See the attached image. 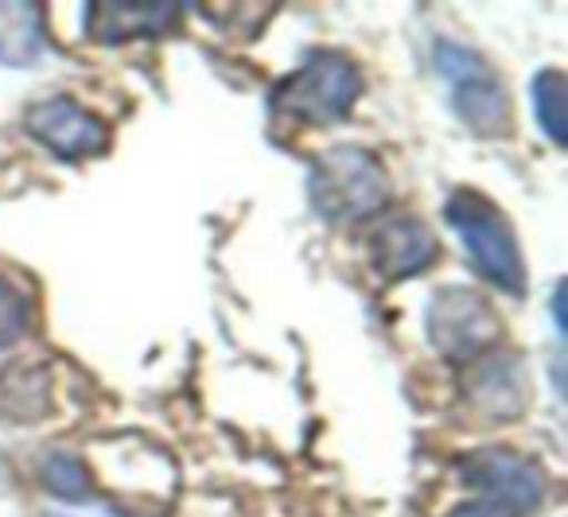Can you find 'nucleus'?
<instances>
[{
    "label": "nucleus",
    "instance_id": "f257e3e1",
    "mask_svg": "<svg viewBox=\"0 0 568 517\" xmlns=\"http://www.w3.org/2000/svg\"><path fill=\"white\" fill-rule=\"evenodd\" d=\"M308 191L316 211L339 226H358L389 203V180L382 160L355 144L327 149L312 168Z\"/></svg>",
    "mask_w": 568,
    "mask_h": 517
},
{
    "label": "nucleus",
    "instance_id": "f03ea898",
    "mask_svg": "<svg viewBox=\"0 0 568 517\" xmlns=\"http://www.w3.org/2000/svg\"><path fill=\"white\" fill-rule=\"evenodd\" d=\"M448 222L464 237L467 257L495 288L510 292V296H526V265H521L514 230L487 199L475 191H456L448 199Z\"/></svg>",
    "mask_w": 568,
    "mask_h": 517
},
{
    "label": "nucleus",
    "instance_id": "7ed1b4c3",
    "mask_svg": "<svg viewBox=\"0 0 568 517\" xmlns=\"http://www.w3.org/2000/svg\"><path fill=\"white\" fill-rule=\"evenodd\" d=\"M363 94V74L351 59L335 51H316L293 79H284L273 94V113L308 121V125H332L351 113Z\"/></svg>",
    "mask_w": 568,
    "mask_h": 517
},
{
    "label": "nucleus",
    "instance_id": "20e7f679",
    "mask_svg": "<svg viewBox=\"0 0 568 517\" xmlns=\"http://www.w3.org/2000/svg\"><path fill=\"white\" fill-rule=\"evenodd\" d=\"M428 343L452 362H475L503 335L495 307L471 288H440L425 315Z\"/></svg>",
    "mask_w": 568,
    "mask_h": 517
},
{
    "label": "nucleus",
    "instance_id": "39448f33",
    "mask_svg": "<svg viewBox=\"0 0 568 517\" xmlns=\"http://www.w3.org/2000/svg\"><path fill=\"white\" fill-rule=\"evenodd\" d=\"M436 63L452 79V105L456 113L483 136H498L510 129V98L495 82V74L483 67L475 51H464L456 43L436 48Z\"/></svg>",
    "mask_w": 568,
    "mask_h": 517
},
{
    "label": "nucleus",
    "instance_id": "423d86ee",
    "mask_svg": "<svg viewBox=\"0 0 568 517\" xmlns=\"http://www.w3.org/2000/svg\"><path fill=\"white\" fill-rule=\"evenodd\" d=\"M459 478L490 498V506H503L506 514H529L545 498V475L534 459H521L514 452H471L459 459Z\"/></svg>",
    "mask_w": 568,
    "mask_h": 517
},
{
    "label": "nucleus",
    "instance_id": "0eeeda50",
    "mask_svg": "<svg viewBox=\"0 0 568 517\" xmlns=\"http://www.w3.org/2000/svg\"><path fill=\"white\" fill-rule=\"evenodd\" d=\"M28 133H32L43 149H51L63 160L98 156V152L105 149V141H110V129L90 110H82L79 102H71V98H63V94L32 105V113H28Z\"/></svg>",
    "mask_w": 568,
    "mask_h": 517
},
{
    "label": "nucleus",
    "instance_id": "6e6552de",
    "mask_svg": "<svg viewBox=\"0 0 568 517\" xmlns=\"http://www.w3.org/2000/svg\"><path fill=\"white\" fill-rule=\"evenodd\" d=\"M436 253H440V245H436L433 230L417 219H394L374 234V265L386 281L425 273L436 261Z\"/></svg>",
    "mask_w": 568,
    "mask_h": 517
},
{
    "label": "nucleus",
    "instance_id": "1a4fd4ad",
    "mask_svg": "<svg viewBox=\"0 0 568 517\" xmlns=\"http://www.w3.org/2000/svg\"><path fill=\"white\" fill-rule=\"evenodd\" d=\"M471 393L475 413L490 416V420H510L526 408V369L518 366V358H490L475 369V382L467 385Z\"/></svg>",
    "mask_w": 568,
    "mask_h": 517
},
{
    "label": "nucleus",
    "instance_id": "9d476101",
    "mask_svg": "<svg viewBox=\"0 0 568 517\" xmlns=\"http://www.w3.org/2000/svg\"><path fill=\"white\" fill-rule=\"evenodd\" d=\"M90 40L94 43H129L133 36H160L175 28L180 4H94L90 9Z\"/></svg>",
    "mask_w": 568,
    "mask_h": 517
},
{
    "label": "nucleus",
    "instance_id": "9b49d317",
    "mask_svg": "<svg viewBox=\"0 0 568 517\" xmlns=\"http://www.w3.org/2000/svg\"><path fill=\"white\" fill-rule=\"evenodd\" d=\"M43 55V12L24 0L0 4V63L32 67Z\"/></svg>",
    "mask_w": 568,
    "mask_h": 517
},
{
    "label": "nucleus",
    "instance_id": "f8f14e48",
    "mask_svg": "<svg viewBox=\"0 0 568 517\" xmlns=\"http://www.w3.org/2000/svg\"><path fill=\"white\" fill-rule=\"evenodd\" d=\"M48 408H51L48 377H43L36 366L0 377V416H12V420H36V416H43Z\"/></svg>",
    "mask_w": 568,
    "mask_h": 517
},
{
    "label": "nucleus",
    "instance_id": "ddd939ff",
    "mask_svg": "<svg viewBox=\"0 0 568 517\" xmlns=\"http://www.w3.org/2000/svg\"><path fill=\"white\" fill-rule=\"evenodd\" d=\"M40 478H43V486L63 501H90L94 498V475H90L87 463L71 452H48L43 455Z\"/></svg>",
    "mask_w": 568,
    "mask_h": 517
},
{
    "label": "nucleus",
    "instance_id": "4468645a",
    "mask_svg": "<svg viewBox=\"0 0 568 517\" xmlns=\"http://www.w3.org/2000/svg\"><path fill=\"white\" fill-rule=\"evenodd\" d=\"M534 118L537 125L545 129L552 144H565L568 133H565V74L560 71H541L534 79Z\"/></svg>",
    "mask_w": 568,
    "mask_h": 517
},
{
    "label": "nucleus",
    "instance_id": "2eb2a0df",
    "mask_svg": "<svg viewBox=\"0 0 568 517\" xmlns=\"http://www.w3.org/2000/svg\"><path fill=\"white\" fill-rule=\"evenodd\" d=\"M28 323H32V300L9 281L0 276V351L28 335Z\"/></svg>",
    "mask_w": 568,
    "mask_h": 517
},
{
    "label": "nucleus",
    "instance_id": "dca6fc26",
    "mask_svg": "<svg viewBox=\"0 0 568 517\" xmlns=\"http://www.w3.org/2000/svg\"><path fill=\"white\" fill-rule=\"evenodd\" d=\"M452 517H514L503 506H490V501H471V506H459Z\"/></svg>",
    "mask_w": 568,
    "mask_h": 517
},
{
    "label": "nucleus",
    "instance_id": "f3484780",
    "mask_svg": "<svg viewBox=\"0 0 568 517\" xmlns=\"http://www.w3.org/2000/svg\"><path fill=\"white\" fill-rule=\"evenodd\" d=\"M43 517H59V514H43Z\"/></svg>",
    "mask_w": 568,
    "mask_h": 517
}]
</instances>
